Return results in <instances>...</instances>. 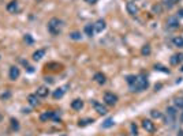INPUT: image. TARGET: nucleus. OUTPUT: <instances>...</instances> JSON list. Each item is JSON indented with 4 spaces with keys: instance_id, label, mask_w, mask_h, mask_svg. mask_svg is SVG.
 Here are the masks:
<instances>
[{
    "instance_id": "1",
    "label": "nucleus",
    "mask_w": 183,
    "mask_h": 136,
    "mask_svg": "<svg viewBox=\"0 0 183 136\" xmlns=\"http://www.w3.org/2000/svg\"><path fill=\"white\" fill-rule=\"evenodd\" d=\"M147 87H149V82H147V78L145 75H137L133 84H130L131 91L134 92H141L144 90H146Z\"/></svg>"
},
{
    "instance_id": "2",
    "label": "nucleus",
    "mask_w": 183,
    "mask_h": 136,
    "mask_svg": "<svg viewBox=\"0 0 183 136\" xmlns=\"http://www.w3.org/2000/svg\"><path fill=\"white\" fill-rule=\"evenodd\" d=\"M48 31L51 33L52 35H59L60 33H62V27H63V21L62 19H59V18H52V19H49V22H48Z\"/></svg>"
},
{
    "instance_id": "3",
    "label": "nucleus",
    "mask_w": 183,
    "mask_h": 136,
    "mask_svg": "<svg viewBox=\"0 0 183 136\" xmlns=\"http://www.w3.org/2000/svg\"><path fill=\"white\" fill-rule=\"evenodd\" d=\"M104 102L107 103L108 106H114V105H116V102H117V95H115L114 92H105L104 94Z\"/></svg>"
},
{
    "instance_id": "4",
    "label": "nucleus",
    "mask_w": 183,
    "mask_h": 136,
    "mask_svg": "<svg viewBox=\"0 0 183 136\" xmlns=\"http://www.w3.org/2000/svg\"><path fill=\"white\" fill-rule=\"evenodd\" d=\"M176 110H175V108H168L167 109V124H169L172 127L175 122V120H176Z\"/></svg>"
},
{
    "instance_id": "5",
    "label": "nucleus",
    "mask_w": 183,
    "mask_h": 136,
    "mask_svg": "<svg viewBox=\"0 0 183 136\" xmlns=\"http://www.w3.org/2000/svg\"><path fill=\"white\" fill-rule=\"evenodd\" d=\"M90 102H92L93 108H94V110L97 112L98 114H105L107 113V108L103 105V103H100L98 101H96V99H92Z\"/></svg>"
},
{
    "instance_id": "6",
    "label": "nucleus",
    "mask_w": 183,
    "mask_h": 136,
    "mask_svg": "<svg viewBox=\"0 0 183 136\" xmlns=\"http://www.w3.org/2000/svg\"><path fill=\"white\" fill-rule=\"evenodd\" d=\"M21 76V70H19L16 65H12V67H10V72H8V78L11 79V80H16V79Z\"/></svg>"
},
{
    "instance_id": "7",
    "label": "nucleus",
    "mask_w": 183,
    "mask_h": 136,
    "mask_svg": "<svg viewBox=\"0 0 183 136\" xmlns=\"http://www.w3.org/2000/svg\"><path fill=\"white\" fill-rule=\"evenodd\" d=\"M7 11L10 14H16L19 11V3H18V0H11L10 3L7 4Z\"/></svg>"
},
{
    "instance_id": "8",
    "label": "nucleus",
    "mask_w": 183,
    "mask_h": 136,
    "mask_svg": "<svg viewBox=\"0 0 183 136\" xmlns=\"http://www.w3.org/2000/svg\"><path fill=\"white\" fill-rule=\"evenodd\" d=\"M36 94H37V97H40V98H45L49 95V89L46 86H40L37 89V91H36Z\"/></svg>"
},
{
    "instance_id": "9",
    "label": "nucleus",
    "mask_w": 183,
    "mask_h": 136,
    "mask_svg": "<svg viewBox=\"0 0 183 136\" xmlns=\"http://www.w3.org/2000/svg\"><path fill=\"white\" fill-rule=\"evenodd\" d=\"M167 26H168L169 29H176V27L179 26V19H178V16H169L168 21H167Z\"/></svg>"
},
{
    "instance_id": "10",
    "label": "nucleus",
    "mask_w": 183,
    "mask_h": 136,
    "mask_svg": "<svg viewBox=\"0 0 183 136\" xmlns=\"http://www.w3.org/2000/svg\"><path fill=\"white\" fill-rule=\"evenodd\" d=\"M142 127H144V129L146 131V132H154V124H153L152 121H150V120H144V121H142Z\"/></svg>"
},
{
    "instance_id": "11",
    "label": "nucleus",
    "mask_w": 183,
    "mask_h": 136,
    "mask_svg": "<svg viewBox=\"0 0 183 136\" xmlns=\"http://www.w3.org/2000/svg\"><path fill=\"white\" fill-rule=\"evenodd\" d=\"M93 24H94V30L97 33H101L103 30H105V27H107V23L104 19H98V21H96V23H93Z\"/></svg>"
},
{
    "instance_id": "12",
    "label": "nucleus",
    "mask_w": 183,
    "mask_h": 136,
    "mask_svg": "<svg viewBox=\"0 0 183 136\" xmlns=\"http://www.w3.org/2000/svg\"><path fill=\"white\" fill-rule=\"evenodd\" d=\"M126 8H127V12L130 14V15H133V16L138 14V7H137L135 3H133V2L127 3V4H126Z\"/></svg>"
},
{
    "instance_id": "13",
    "label": "nucleus",
    "mask_w": 183,
    "mask_h": 136,
    "mask_svg": "<svg viewBox=\"0 0 183 136\" xmlns=\"http://www.w3.org/2000/svg\"><path fill=\"white\" fill-rule=\"evenodd\" d=\"M93 79H94V82H97L98 84H105V82H107V78L103 72H96Z\"/></svg>"
},
{
    "instance_id": "14",
    "label": "nucleus",
    "mask_w": 183,
    "mask_h": 136,
    "mask_svg": "<svg viewBox=\"0 0 183 136\" xmlns=\"http://www.w3.org/2000/svg\"><path fill=\"white\" fill-rule=\"evenodd\" d=\"M71 108H73L74 110H81V109L83 108V101L79 99V98L74 99L73 102H71Z\"/></svg>"
},
{
    "instance_id": "15",
    "label": "nucleus",
    "mask_w": 183,
    "mask_h": 136,
    "mask_svg": "<svg viewBox=\"0 0 183 136\" xmlns=\"http://www.w3.org/2000/svg\"><path fill=\"white\" fill-rule=\"evenodd\" d=\"M27 101H29L30 106H33V108H36V106H38V103H40V101H38L37 94H30L29 97H27Z\"/></svg>"
},
{
    "instance_id": "16",
    "label": "nucleus",
    "mask_w": 183,
    "mask_h": 136,
    "mask_svg": "<svg viewBox=\"0 0 183 136\" xmlns=\"http://www.w3.org/2000/svg\"><path fill=\"white\" fill-rule=\"evenodd\" d=\"M83 31H85V34L87 35V37H93L94 35V24L93 23H89V24H86L85 26V29H83Z\"/></svg>"
},
{
    "instance_id": "17",
    "label": "nucleus",
    "mask_w": 183,
    "mask_h": 136,
    "mask_svg": "<svg viewBox=\"0 0 183 136\" xmlns=\"http://www.w3.org/2000/svg\"><path fill=\"white\" fill-rule=\"evenodd\" d=\"M66 92V87H59V89H56L53 91V94H52V97L55 98V99H60V98L64 95Z\"/></svg>"
},
{
    "instance_id": "18",
    "label": "nucleus",
    "mask_w": 183,
    "mask_h": 136,
    "mask_svg": "<svg viewBox=\"0 0 183 136\" xmlns=\"http://www.w3.org/2000/svg\"><path fill=\"white\" fill-rule=\"evenodd\" d=\"M44 54H45V49H38V50H36L33 53V60L38 61V60H41L44 57Z\"/></svg>"
},
{
    "instance_id": "19",
    "label": "nucleus",
    "mask_w": 183,
    "mask_h": 136,
    "mask_svg": "<svg viewBox=\"0 0 183 136\" xmlns=\"http://www.w3.org/2000/svg\"><path fill=\"white\" fill-rule=\"evenodd\" d=\"M52 114H53V112H52V110L44 112V113L40 116V120H41V121H42V122L48 121V120H52Z\"/></svg>"
},
{
    "instance_id": "20",
    "label": "nucleus",
    "mask_w": 183,
    "mask_h": 136,
    "mask_svg": "<svg viewBox=\"0 0 183 136\" xmlns=\"http://www.w3.org/2000/svg\"><path fill=\"white\" fill-rule=\"evenodd\" d=\"M169 61H171V64H179L180 61H183V54L180 53V54H174V56L171 57V60H169Z\"/></svg>"
},
{
    "instance_id": "21",
    "label": "nucleus",
    "mask_w": 183,
    "mask_h": 136,
    "mask_svg": "<svg viewBox=\"0 0 183 136\" xmlns=\"http://www.w3.org/2000/svg\"><path fill=\"white\" fill-rule=\"evenodd\" d=\"M93 122H94V120H93V118H82V120H79V121H78V125H79V127H86V125L93 124Z\"/></svg>"
},
{
    "instance_id": "22",
    "label": "nucleus",
    "mask_w": 183,
    "mask_h": 136,
    "mask_svg": "<svg viewBox=\"0 0 183 136\" xmlns=\"http://www.w3.org/2000/svg\"><path fill=\"white\" fill-rule=\"evenodd\" d=\"M114 124H115L114 118H107L105 121L103 122V125H101V128H104V129H107V128H111Z\"/></svg>"
},
{
    "instance_id": "23",
    "label": "nucleus",
    "mask_w": 183,
    "mask_h": 136,
    "mask_svg": "<svg viewBox=\"0 0 183 136\" xmlns=\"http://www.w3.org/2000/svg\"><path fill=\"white\" fill-rule=\"evenodd\" d=\"M172 42H174V45L178 46V48H183V37H175L174 40H172Z\"/></svg>"
},
{
    "instance_id": "24",
    "label": "nucleus",
    "mask_w": 183,
    "mask_h": 136,
    "mask_svg": "<svg viewBox=\"0 0 183 136\" xmlns=\"http://www.w3.org/2000/svg\"><path fill=\"white\" fill-rule=\"evenodd\" d=\"M70 38H71V40H74V41H79L82 38V35H81V33H79V31H73L70 34Z\"/></svg>"
},
{
    "instance_id": "25",
    "label": "nucleus",
    "mask_w": 183,
    "mask_h": 136,
    "mask_svg": "<svg viewBox=\"0 0 183 136\" xmlns=\"http://www.w3.org/2000/svg\"><path fill=\"white\" fill-rule=\"evenodd\" d=\"M174 103L178 109H183V98H176V99L174 101Z\"/></svg>"
},
{
    "instance_id": "26",
    "label": "nucleus",
    "mask_w": 183,
    "mask_h": 136,
    "mask_svg": "<svg viewBox=\"0 0 183 136\" xmlns=\"http://www.w3.org/2000/svg\"><path fill=\"white\" fill-rule=\"evenodd\" d=\"M10 121H11V127H12V129H14V131H18V129H19V122H18V120L11 118Z\"/></svg>"
},
{
    "instance_id": "27",
    "label": "nucleus",
    "mask_w": 183,
    "mask_h": 136,
    "mask_svg": "<svg viewBox=\"0 0 183 136\" xmlns=\"http://www.w3.org/2000/svg\"><path fill=\"white\" fill-rule=\"evenodd\" d=\"M141 53L144 54V56H149V54H150V46H149V45H144V48H142Z\"/></svg>"
},
{
    "instance_id": "28",
    "label": "nucleus",
    "mask_w": 183,
    "mask_h": 136,
    "mask_svg": "<svg viewBox=\"0 0 183 136\" xmlns=\"http://www.w3.org/2000/svg\"><path fill=\"white\" fill-rule=\"evenodd\" d=\"M150 116H152L153 118H161V117H163V114H161L158 110H152V112H150Z\"/></svg>"
},
{
    "instance_id": "29",
    "label": "nucleus",
    "mask_w": 183,
    "mask_h": 136,
    "mask_svg": "<svg viewBox=\"0 0 183 136\" xmlns=\"http://www.w3.org/2000/svg\"><path fill=\"white\" fill-rule=\"evenodd\" d=\"M154 70L156 71H161V72H165V73H169V70H167L165 67H163V65H154Z\"/></svg>"
},
{
    "instance_id": "30",
    "label": "nucleus",
    "mask_w": 183,
    "mask_h": 136,
    "mask_svg": "<svg viewBox=\"0 0 183 136\" xmlns=\"http://www.w3.org/2000/svg\"><path fill=\"white\" fill-rule=\"evenodd\" d=\"M23 41H25L26 44H29V45H32V44H33V37H32L30 34H25Z\"/></svg>"
},
{
    "instance_id": "31",
    "label": "nucleus",
    "mask_w": 183,
    "mask_h": 136,
    "mask_svg": "<svg viewBox=\"0 0 183 136\" xmlns=\"http://www.w3.org/2000/svg\"><path fill=\"white\" fill-rule=\"evenodd\" d=\"M161 11H163V7H161V4H156V5H153V12L160 14Z\"/></svg>"
},
{
    "instance_id": "32",
    "label": "nucleus",
    "mask_w": 183,
    "mask_h": 136,
    "mask_svg": "<svg viewBox=\"0 0 183 136\" xmlns=\"http://www.w3.org/2000/svg\"><path fill=\"white\" fill-rule=\"evenodd\" d=\"M52 120H53V121H60V113L59 112H53V114H52Z\"/></svg>"
},
{
    "instance_id": "33",
    "label": "nucleus",
    "mask_w": 183,
    "mask_h": 136,
    "mask_svg": "<svg viewBox=\"0 0 183 136\" xmlns=\"http://www.w3.org/2000/svg\"><path fill=\"white\" fill-rule=\"evenodd\" d=\"M134 80H135V75H128L127 78H126V82H127L128 84H133Z\"/></svg>"
},
{
    "instance_id": "34",
    "label": "nucleus",
    "mask_w": 183,
    "mask_h": 136,
    "mask_svg": "<svg viewBox=\"0 0 183 136\" xmlns=\"http://www.w3.org/2000/svg\"><path fill=\"white\" fill-rule=\"evenodd\" d=\"M10 91H7V92H5V94H2V95H0V99H7V98H10Z\"/></svg>"
},
{
    "instance_id": "35",
    "label": "nucleus",
    "mask_w": 183,
    "mask_h": 136,
    "mask_svg": "<svg viewBox=\"0 0 183 136\" xmlns=\"http://www.w3.org/2000/svg\"><path fill=\"white\" fill-rule=\"evenodd\" d=\"M131 129H133V135H135V136L138 135V131H137V127H135V125H134V124L131 125Z\"/></svg>"
},
{
    "instance_id": "36",
    "label": "nucleus",
    "mask_w": 183,
    "mask_h": 136,
    "mask_svg": "<svg viewBox=\"0 0 183 136\" xmlns=\"http://www.w3.org/2000/svg\"><path fill=\"white\" fill-rule=\"evenodd\" d=\"M26 71H27V72H30V73H32V72H34V68H33L32 67V65H26Z\"/></svg>"
},
{
    "instance_id": "37",
    "label": "nucleus",
    "mask_w": 183,
    "mask_h": 136,
    "mask_svg": "<svg viewBox=\"0 0 183 136\" xmlns=\"http://www.w3.org/2000/svg\"><path fill=\"white\" fill-rule=\"evenodd\" d=\"M164 3H165V5H167V7H168V8H171L172 5H174L171 2H169V0H164Z\"/></svg>"
},
{
    "instance_id": "38",
    "label": "nucleus",
    "mask_w": 183,
    "mask_h": 136,
    "mask_svg": "<svg viewBox=\"0 0 183 136\" xmlns=\"http://www.w3.org/2000/svg\"><path fill=\"white\" fill-rule=\"evenodd\" d=\"M178 16H179V18H183V8H180V10L178 11Z\"/></svg>"
},
{
    "instance_id": "39",
    "label": "nucleus",
    "mask_w": 183,
    "mask_h": 136,
    "mask_svg": "<svg viewBox=\"0 0 183 136\" xmlns=\"http://www.w3.org/2000/svg\"><path fill=\"white\" fill-rule=\"evenodd\" d=\"M86 3H89V4H96L97 0H86Z\"/></svg>"
},
{
    "instance_id": "40",
    "label": "nucleus",
    "mask_w": 183,
    "mask_h": 136,
    "mask_svg": "<svg viewBox=\"0 0 183 136\" xmlns=\"http://www.w3.org/2000/svg\"><path fill=\"white\" fill-rule=\"evenodd\" d=\"M169 2H171V3H172V4H174V5H175V4H176V3H179V2H180V0H169Z\"/></svg>"
},
{
    "instance_id": "41",
    "label": "nucleus",
    "mask_w": 183,
    "mask_h": 136,
    "mask_svg": "<svg viewBox=\"0 0 183 136\" xmlns=\"http://www.w3.org/2000/svg\"><path fill=\"white\" fill-rule=\"evenodd\" d=\"M2 120H3V116H2V114H0V122H2Z\"/></svg>"
},
{
    "instance_id": "42",
    "label": "nucleus",
    "mask_w": 183,
    "mask_h": 136,
    "mask_svg": "<svg viewBox=\"0 0 183 136\" xmlns=\"http://www.w3.org/2000/svg\"><path fill=\"white\" fill-rule=\"evenodd\" d=\"M182 120H183V113H182Z\"/></svg>"
},
{
    "instance_id": "43",
    "label": "nucleus",
    "mask_w": 183,
    "mask_h": 136,
    "mask_svg": "<svg viewBox=\"0 0 183 136\" xmlns=\"http://www.w3.org/2000/svg\"><path fill=\"white\" fill-rule=\"evenodd\" d=\"M62 136H66V135H62Z\"/></svg>"
}]
</instances>
